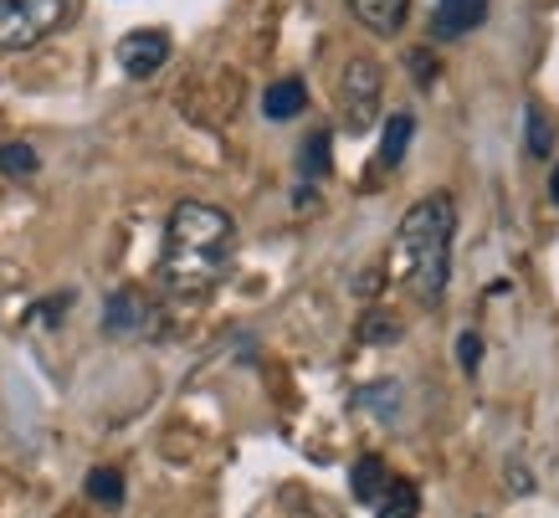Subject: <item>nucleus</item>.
Returning a JSON list of instances; mask_svg holds the SVG:
<instances>
[{
  "instance_id": "1",
  "label": "nucleus",
  "mask_w": 559,
  "mask_h": 518,
  "mask_svg": "<svg viewBox=\"0 0 559 518\" xmlns=\"http://www.w3.org/2000/svg\"><path fill=\"white\" fill-rule=\"evenodd\" d=\"M231 251H237V221L211 201H180L165 221L159 283L175 298H205L226 278Z\"/></svg>"
},
{
  "instance_id": "2",
  "label": "nucleus",
  "mask_w": 559,
  "mask_h": 518,
  "mask_svg": "<svg viewBox=\"0 0 559 518\" xmlns=\"http://www.w3.org/2000/svg\"><path fill=\"white\" fill-rule=\"evenodd\" d=\"M452 232H457V205L447 190L416 201L395 226V278L421 308H437L452 283Z\"/></svg>"
},
{
  "instance_id": "3",
  "label": "nucleus",
  "mask_w": 559,
  "mask_h": 518,
  "mask_svg": "<svg viewBox=\"0 0 559 518\" xmlns=\"http://www.w3.org/2000/svg\"><path fill=\"white\" fill-rule=\"evenodd\" d=\"M72 16V0H0V51H32L57 36Z\"/></svg>"
},
{
  "instance_id": "4",
  "label": "nucleus",
  "mask_w": 559,
  "mask_h": 518,
  "mask_svg": "<svg viewBox=\"0 0 559 518\" xmlns=\"http://www.w3.org/2000/svg\"><path fill=\"white\" fill-rule=\"evenodd\" d=\"M380 93H385V72L374 57H349L340 78V114L349 134H365L380 118Z\"/></svg>"
},
{
  "instance_id": "5",
  "label": "nucleus",
  "mask_w": 559,
  "mask_h": 518,
  "mask_svg": "<svg viewBox=\"0 0 559 518\" xmlns=\"http://www.w3.org/2000/svg\"><path fill=\"white\" fill-rule=\"evenodd\" d=\"M165 62H170V32H159V26H139L119 42V68L129 78H154Z\"/></svg>"
},
{
  "instance_id": "6",
  "label": "nucleus",
  "mask_w": 559,
  "mask_h": 518,
  "mask_svg": "<svg viewBox=\"0 0 559 518\" xmlns=\"http://www.w3.org/2000/svg\"><path fill=\"white\" fill-rule=\"evenodd\" d=\"M492 0H437V11H431V36L437 42H457L467 36L473 26H483Z\"/></svg>"
},
{
  "instance_id": "7",
  "label": "nucleus",
  "mask_w": 559,
  "mask_h": 518,
  "mask_svg": "<svg viewBox=\"0 0 559 518\" xmlns=\"http://www.w3.org/2000/svg\"><path fill=\"white\" fill-rule=\"evenodd\" d=\"M344 5H349L359 26L374 36H395L411 16V0H344Z\"/></svg>"
},
{
  "instance_id": "8",
  "label": "nucleus",
  "mask_w": 559,
  "mask_h": 518,
  "mask_svg": "<svg viewBox=\"0 0 559 518\" xmlns=\"http://www.w3.org/2000/svg\"><path fill=\"white\" fill-rule=\"evenodd\" d=\"M144 318H150V303H144V293H134V287H119L114 298H108V308H103V329L114 339L123 334H139L144 329Z\"/></svg>"
},
{
  "instance_id": "9",
  "label": "nucleus",
  "mask_w": 559,
  "mask_h": 518,
  "mask_svg": "<svg viewBox=\"0 0 559 518\" xmlns=\"http://www.w3.org/2000/svg\"><path fill=\"white\" fill-rule=\"evenodd\" d=\"M308 108V87L304 78H277V83L262 93V114L272 118V123H288V118H298Z\"/></svg>"
},
{
  "instance_id": "10",
  "label": "nucleus",
  "mask_w": 559,
  "mask_h": 518,
  "mask_svg": "<svg viewBox=\"0 0 559 518\" xmlns=\"http://www.w3.org/2000/svg\"><path fill=\"white\" fill-rule=\"evenodd\" d=\"M370 508H374V518H416L421 514V493H416L411 478H390Z\"/></svg>"
},
{
  "instance_id": "11",
  "label": "nucleus",
  "mask_w": 559,
  "mask_h": 518,
  "mask_svg": "<svg viewBox=\"0 0 559 518\" xmlns=\"http://www.w3.org/2000/svg\"><path fill=\"white\" fill-rule=\"evenodd\" d=\"M411 134H416V118H411V114H390L385 139H380V169H401V165H406Z\"/></svg>"
},
{
  "instance_id": "12",
  "label": "nucleus",
  "mask_w": 559,
  "mask_h": 518,
  "mask_svg": "<svg viewBox=\"0 0 559 518\" xmlns=\"http://www.w3.org/2000/svg\"><path fill=\"white\" fill-rule=\"evenodd\" d=\"M385 483H390V472H385V462H380V457H359L355 472H349V487H355L359 503H374Z\"/></svg>"
},
{
  "instance_id": "13",
  "label": "nucleus",
  "mask_w": 559,
  "mask_h": 518,
  "mask_svg": "<svg viewBox=\"0 0 559 518\" xmlns=\"http://www.w3.org/2000/svg\"><path fill=\"white\" fill-rule=\"evenodd\" d=\"M83 487H87V498L98 503V508H119L123 503V472L119 468H93Z\"/></svg>"
},
{
  "instance_id": "14",
  "label": "nucleus",
  "mask_w": 559,
  "mask_h": 518,
  "mask_svg": "<svg viewBox=\"0 0 559 518\" xmlns=\"http://www.w3.org/2000/svg\"><path fill=\"white\" fill-rule=\"evenodd\" d=\"M0 175H11V180H26V175H36V150L26 144V139L0 144Z\"/></svg>"
},
{
  "instance_id": "15",
  "label": "nucleus",
  "mask_w": 559,
  "mask_h": 518,
  "mask_svg": "<svg viewBox=\"0 0 559 518\" xmlns=\"http://www.w3.org/2000/svg\"><path fill=\"white\" fill-rule=\"evenodd\" d=\"M323 169H329V134L313 129V134L304 139V154H298V175H304V180H319Z\"/></svg>"
},
{
  "instance_id": "16",
  "label": "nucleus",
  "mask_w": 559,
  "mask_h": 518,
  "mask_svg": "<svg viewBox=\"0 0 559 518\" xmlns=\"http://www.w3.org/2000/svg\"><path fill=\"white\" fill-rule=\"evenodd\" d=\"M524 129H528V154H534V160H549V150H555V129H549V118H544L539 103H528Z\"/></svg>"
},
{
  "instance_id": "17",
  "label": "nucleus",
  "mask_w": 559,
  "mask_h": 518,
  "mask_svg": "<svg viewBox=\"0 0 559 518\" xmlns=\"http://www.w3.org/2000/svg\"><path fill=\"white\" fill-rule=\"evenodd\" d=\"M477 360H483V339H477V334H462V339H457V365L473 375Z\"/></svg>"
},
{
  "instance_id": "18",
  "label": "nucleus",
  "mask_w": 559,
  "mask_h": 518,
  "mask_svg": "<svg viewBox=\"0 0 559 518\" xmlns=\"http://www.w3.org/2000/svg\"><path fill=\"white\" fill-rule=\"evenodd\" d=\"M401 329H395V318H385V314H370L365 318V329H359V339H395Z\"/></svg>"
},
{
  "instance_id": "19",
  "label": "nucleus",
  "mask_w": 559,
  "mask_h": 518,
  "mask_svg": "<svg viewBox=\"0 0 559 518\" xmlns=\"http://www.w3.org/2000/svg\"><path fill=\"white\" fill-rule=\"evenodd\" d=\"M406 62H411V72H416V83H421V87H431V83H437V62H431L426 51H411Z\"/></svg>"
},
{
  "instance_id": "20",
  "label": "nucleus",
  "mask_w": 559,
  "mask_h": 518,
  "mask_svg": "<svg viewBox=\"0 0 559 518\" xmlns=\"http://www.w3.org/2000/svg\"><path fill=\"white\" fill-rule=\"evenodd\" d=\"M62 308H68V298H51V303H41V308H36V318L47 323V318H57V314H62Z\"/></svg>"
},
{
  "instance_id": "21",
  "label": "nucleus",
  "mask_w": 559,
  "mask_h": 518,
  "mask_svg": "<svg viewBox=\"0 0 559 518\" xmlns=\"http://www.w3.org/2000/svg\"><path fill=\"white\" fill-rule=\"evenodd\" d=\"M549 201L559 205V165H555V175H549Z\"/></svg>"
}]
</instances>
